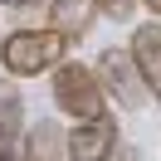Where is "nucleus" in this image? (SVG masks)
Here are the masks:
<instances>
[{"instance_id": "1", "label": "nucleus", "mask_w": 161, "mask_h": 161, "mask_svg": "<svg viewBox=\"0 0 161 161\" xmlns=\"http://www.w3.org/2000/svg\"><path fill=\"white\" fill-rule=\"evenodd\" d=\"M69 34H59L54 25L44 30H10L0 39V69L10 73V78H39V73L59 69L64 54H69Z\"/></svg>"}, {"instance_id": "2", "label": "nucleus", "mask_w": 161, "mask_h": 161, "mask_svg": "<svg viewBox=\"0 0 161 161\" xmlns=\"http://www.w3.org/2000/svg\"><path fill=\"white\" fill-rule=\"evenodd\" d=\"M54 108L73 122H103L108 112V93H103L98 73L88 64H59L54 69Z\"/></svg>"}, {"instance_id": "3", "label": "nucleus", "mask_w": 161, "mask_h": 161, "mask_svg": "<svg viewBox=\"0 0 161 161\" xmlns=\"http://www.w3.org/2000/svg\"><path fill=\"white\" fill-rule=\"evenodd\" d=\"M98 83H103V93L108 98H117V108H142V103L151 98L147 93V83H142V73H137V59H132V49H103L98 54Z\"/></svg>"}, {"instance_id": "4", "label": "nucleus", "mask_w": 161, "mask_h": 161, "mask_svg": "<svg viewBox=\"0 0 161 161\" xmlns=\"http://www.w3.org/2000/svg\"><path fill=\"white\" fill-rule=\"evenodd\" d=\"M117 122L103 117V122H73V132L64 137V156L69 161H112L117 156Z\"/></svg>"}, {"instance_id": "5", "label": "nucleus", "mask_w": 161, "mask_h": 161, "mask_svg": "<svg viewBox=\"0 0 161 161\" xmlns=\"http://www.w3.org/2000/svg\"><path fill=\"white\" fill-rule=\"evenodd\" d=\"M132 59H137V73L142 83H147V93L161 103V20L151 25H137V34H132Z\"/></svg>"}, {"instance_id": "6", "label": "nucleus", "mask_w": 161, "mask_h": 161, "mask_svg": "<svg viewBox=\"0 0 161 161\" xmlns=\"http://www.w3.org/2000/svg\"><path fill=\"white\" fill-rule=\"evenodd\" d=\"M25 132V98L10 78H0V161H15Z\"/></svg>"}, {"instance_id": "7", "label": "nucleus", "mask_w": 161, "mask_h": 161, "mask_svg": "<svg viewBox=\"0 0 161 161\" xmlns=\"http://www.w3.org/2000/svg\"><path fill=\"white\" fill-rule=\"evenodd\" d=\"M93 15H98L93 0H49V25L59 34H69V39H83V34H88Z\"/></svg>"}, {"instance_id": "8", "label": "nucleus", "mask_w": 161, "mask_h": 161, "mask_svg": "<svg viewBox=\"0 0 161 161\" xmlns=\"http://www.w3.org/2000/svg\"><path fill=\"white\" fill-rule=\"evenodd\" d=\"M25 151H30V161H59L64 156V132L54 127V122H39V127L30 132V142H25Z\"/></svg>"}, {"instance_id": "9", "label": "nucleus", "mask_w": 161, "mask_h": 161, "mask_svg": "<svg viewBox=\"0 0 161 161\" xmlns=\"http://www.w3.org/2000/svg\"><path fill=\"white\" fill-rule=\"evenodd\" d=\"M98 5V15H108V20H127L132 10H137V0H93Z\"/></svg>"}, {"instance_id": "10", "label": "nucleus", "mask_w": 161, "mask_h": 161, "mask_svg": "<svg viewBox=\"0 0 161 161\" xmlns=\"http://www.w3.org/2000/svg\"><path fill=\"white\" fill-rule=\"evenodd\" d=\"M5 10H39V5H49V0H0Z\"/></svg>"}, {"instance_id": "11", "label": "nucleus", "mask_w": 161, "mask_h": 161, "mask_svg": "<svg viewBox=\"0 0 161 161\" xmlns=\"http://www.w3.org/2000/svg\"><path fill=\"white\" fill-rule=\"evenodd\" d=\"M142 5L151 10V20H161V0H142Z\"/></svg>"}]
</instances>
